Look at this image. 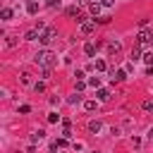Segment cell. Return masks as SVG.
Masks as SVG:
<instances>
[{
	"label": "cell",
	"instance_id": "cell-1",
	"mask_svg": "<svg viewBox=\"0 0 153 153\" xmlns=\"http://www.w3.org/2000/svg\"><path fill=\"white\" fill-rule=\"evenodd\" d=\"M33 62H36V65H43V67H53V65L57 62V57H55V53H50V50H38L36 57H33Z\"/></svg>",
	"mask_w": 153,
	"mask_h": 153
},
{
	"label": "cell",
	"instance_id": "cell-2",
	"mask_svg": "<svg viewBox=\"0 0 153 153\" xmlns=\"http://www.w3.org/2000/svg\"><path fill=\"white\" fill-rule=\"evenodd\" d=\"M55 36H57V31H55L53 26H48V29H43V33H41V38H38V41H41L43 45H50Z\"/></svg>",
	"mask_w": 153,
	"mask_h": 153
},
{
	"label": "cell",
	"instance_id": "cell-3",
	"mask_svg": "<svg viewBox=\"0 0 153 153\" xmlns=\"http://www.w3.org/2000/svg\"><path fill=\"white\" fill-rule=\"evenodd\" d=\"M148 41H153V33L146 31V29H141V31L136 33V45H143V43H148Z\"/></svg>",
	"mask_w": 153,
	"mask_h": 153
},
{
	"label": "cell",
	"instance_id": "cell-4",
	"mask_svg": "<svg viewBox=\"0 0 153 153\" xmlns=\"http://www.w3.org/2000/svg\"><path fill=\"white\" fill-rule=\"evenodd\" d=\"M67 17H76V22H79V24H84V14H81V10H79V7H67Z\"/></svg>",
	"mask_w": 153,
	"mask_h": 153
},
{
	"label": "cell",
	"instance_id": "cell-5",
	"mask_svg": "<svg viewBox=\"0 0 153 153\" xmlns=\"http://www.w3.org/2000/svg\"><path fill=\"white\" fill-rule=\"evenodd\" d=\"M93 29H96V22H84V24H81V33H84V36H88Z\"/></svg>",
	"mask_w": 153,
	"mask_h": 153
},
{
	"label": "cell",
	"instance_id": "cell-6",
	"mask_svg": "<svg viewBox=\"0 0 153 153\" xmlns=\"http://www.w3.org/2000/svg\"><path fill=\"white\" fill-rule=\"evenodd\" d=\"M100 129H103V124H100L98 120H91V122H88V131H91V134H98Z\"/></svg>",
	"mask_w": 153,
	"mask_h": 153
},
{
	"label": "cell",
	"instance_id": "cell-7",
	"mask_svg": "<svg viewBox=\"0 0 153 153\" xmlns=\"http://www.w3.org/2000/svg\"><path fill=\"white\" fill-rule=\"evenodd\" d=\"M139 57H141V45H134V48H131V53H129V60H131V62H136Z\"/></svg>",
	"mask_w": 153,
	"mask_h": 153
},
{
	"label": "cell",
	"instance_id": "cell-8",
	"mask_svg": "<svg viewBox=\"0 0 153 153\" xmlns=\"http://www.w3.org/2000/svg\"><path fill=\"white\" fill-rule=\"evenodd\" d=\"M120 48H122V45H120V41H112V43H108V53H110V55L120 53Z\"/></svg>",
	"mask_w": 153,
	"mask_h": 153
},
{
	"label": "cell",
	"instance_id": "cell-9",
	"mask_svg": "<svg viewBox=\"0 0 153 153\" xmlns=\"http://www.w3.org/2000/svg\"><path fill=\"white\" fill-rule=\"evenodd\" d=\"M124 79H127V72H124V69L112 72V81H124Z\"/></svg>",
	"mask_w": 153,
	"mask_h": 153
},
{
	"label": "cell",
	"instance_id": "cell-10",
	"mask_svg": "<svg viewBox=\"0 0 153 153\" xmlns=\"http://www.w3.org/2000/svg\"><path fill=\"white\" fill-rule=\"evenodd\" d=\"M96 98H98V100H108V98H110V91H108V88H98V91H96Z\"/></svg>",
	"mask_w": 153,
	"mask_h": 153
},
{
	"label": "cell",
	"instance_id": "cell-11",
	"mask_svg": "<svg viewBox=\"0 0 153 153\" xmlns=\"http://www.w3.org/2000/svg\"><path fill=\"white\" fill-rule=\"evenodd\" d=\"M26 12H29V14H36V12H38V2H36V0H29V5H26Z\"/></svg>",
	"mask_w": 153,
	"mask_h": 153
},
{
	"label": "cell",
	"instance_id": "cell-12",
	"mask_svg": "<svg viewBox=\"0 0 153 153\" xmlns=\"http://www.w3.org/2000/svg\"><path fill=\"white\" fill-rule=\"evenodd\" d=\"M24 38H26V41H36V38H41V33H38V29H31V31H26Z\"/></svg>",
	"mask_w": 153,
	"mask_h": 153
},
{
	"label": "cell",
	"instance_id": "cell-13",
	"mask_svg": "<svg viewBox=\"0 0 153 153\" xmlns=\"http://www.w3.org/2000/svg\"><path fill=\"white\" fill-rule=\"evenodd\" d=\"M84 53H86L88 57H93V55H96V45H93V43H86V45H84Z\"/></svg>",
	"mask_w": 153,
	"mask_h": 153
},
{
	"label": "cell",
	"instance_id": "cell-14",
	"mask_svg": "<svg viewBox=\"0 0 153 153\" xmlns=\"http://www.w3.org/2000/svg\"><path fill=\"white\" fill-rule=\"evenodd\" d=\"M100 7H103L100 2H93V5L88 7V10H91V14H93V17H98V14H100Z\"/></svg>",
	"mask_w": 153,
	"mask_h": 153
},
{
	"label": "cell",
	"instance_id": "cell-15",
	"mask_svg": "<svg viewBox=\"0 0 153 153\" xmlns=\"http://www.w3.org/2000/svg\"><path fill=\"white\" fill-rule=\"evenodd\" d=\"M93 69H98V72H105V69H108V65H105V60H96V65H93Z\"/></svg>",
	"mask_w": 153,
	"mask_h": 153
},
{
	"label": "cell",
	"instance_id": "cell-16",
	"mask_svg": "<svg viewBox=\"0 0 153 153\" xmlns=\"http://www.w3.org/2000/svg\"><path fill=\"white\" fill-rule=\"evenodd\" d=\"M65 146H67V139L62 136V139H57V141L53 143V151H57V148H65Z\"/></svg>",
	"mask_w": 153,
	"mask_h": 153
},
{
	"label": "cell",
	"instance_id": "cell-17",
	"mask_svg": "<svg viewBox=\"0 0 153 153\" xmlns=\"http://www.w3.org/2000/svg\"><path fill=\"white\" fill-rule=\"evenodd\" d=\"M0 17H2L5 22H7V19H12V10H10V7H2V12H0Z\"/></svg>",
	"mask_w": 153,
	"mask_h": 153
},
{
	"label": "cell",
	"instance_id": "cell-18",
	"mask_svg": "<svg viewBox=\"0 0 153 153\" xmlns=\"http://www.w3.org/2000/svg\"><path fill=\"white\" fill-rule=\"evenodd\" d=\"M143 110L146 112H153V98H146L143 100Z\"/></svg>",
	"mask_w": 153,
	"mask_h": 153
},
{
	"label": "cell",
	"instance_id": "cell-19",
	"mask_svg": "<svg viewBox=\"0 0 153 153\" xmlns=\"http://www.w3.org/2000/svg\"><path fill=\"white\" fill-rule=\"evenodd\" d=\"M43 134H45V131H41V129H38V131H33V134H31V141H33V143H36V141H41V139H43Z\"/></svg>",
	"mask_w": 153,
	"mask_h": 153
},
{
	"label": "cell",
	"instance_id": "cell-20",
	"mask_svg": "<svg viewBox=\"0 0 153 153\" xmlns=\"http://www.w3.org/2000/svg\"><path fill=\"white\" fill-rule=\"evenodd\" d=\"M143 60H146V65H148V67H153V50H151V53H146V55H143Z\"/></svg>",
	"mask_w": 153,
	"mask_h": 153
},
{
	"label": "cell",
	"instance_id": "cell-21",
	"mask_svg": "<svg viewBox=\"0 0 153 153\" xmlns=\"http://www.w3.org/2000/svg\"><path fill=\"white\" fill-rule=\"evenodd\" d=\"M93 22H98V24H108V22H110V17H108V14H103V17H96Z\"/></svg>",
	"mask_w": 153,
	"mask_h": 153
},
{
	"label": "cell",
	"instance_id": "cell-22",
	"mask_svg": "<svg viewBox=\"0 0 153 153\" xmlns=\"http://www.w3.org/2000/svg\"><path fill=\"white\" fill-rule=\"evenodd\" d=\"M88 84H91V86H96V88H98V86H100V76H91V79H88Z\"/></svg>",
	"mask_w": 153,
	"mask_h": 153
},
{
	"label": "cell",
	"instance_id": "cell-23",
	"mask_svg": "<svg viewBox=\"0 0 153 153\" xmlns=\"http://www.w3.org/2000/svg\"><path fill=\"white\" fill-rule=\"evenodd\" d=\"M79 100H81V93H74V96H72V98H69V105H76V103H79Z\"/></svg>",
	"mask_w": 153,
	"mask_h": 153
},
{
	"label": "cell",
	"instance_id": "cell-24",
	"mask_svg": "<svg viewBox=\"0 0 153 153\" xmlns=\"http://www.w3.org/2000/svg\"><path fill=\"white\" fill-rule=\"evenodd\" d=\"M84 108H86L88 112H91V110H96V100H86V103H84Z\"/></svg>",
	"mask_w": 153,
	"mask_h": 153
},
{
	"label": "cell",
	"instance_id": "cell-25",
	"mask_svg": "<svg viewBox=\"0 0 153 153\" xmlns=\"http://www.w3.org/2000/svg\"><path fill=\"white\" fill-rule=\"evenodd\" d=\"M33 88H36V93H43V91H45V84H43V81H38Z\"/></svg>",
	"mask_w": 153,
	"mask_h": 153
},
{
	"label": "cell",
	"instance_id": "cell-26",
	"mask_svg": "<svg viewBox=\"0 0 153 153\" xmlns=\"http://www.w3.org/2000/svg\"><path fill=\"white\" fill-rule=\"evenodd\" d=\"M19 112H22V115H26V112H31V105H26V103H24V105H19Z\"/></svg>",
	"mask_w": 153,
	"mask_h": 153
},
{
	"label": "cell",
	"instance_id": "cell-27",
	"mask_svg": "<svg viewBox=\"0 0 153 153\" xmlns=\"http://www.w3.org/2000/svg\"><path fill=\"white\" fill-rule=\"evenodd\" d=\"M86 88V84H84V79H76V91H84Z\"/></svg>",
	"mask_w": 153,
	"mask_h": 153
},
{
	"label": "cell",
	"instance_id": "cell-28",
	"mask_svg": "<svg viewBox=\"0 0 153 153\" xmlns=\"http://www.w3.org/2000/svg\"><path fill=\"white\" fill-rule=\"evenodd\" d=\"M57 120H60L57 112H50V115H48V122H57Z\"/></svg>",
	"mask_w": 153,
	"mask_h": 153
},
{
	"label": "cell",
	"instance_id": "cell-29",
	"mask_svg": "<svg viewBox=\"0 0 153 153\" xmlns=\"http://www.w3.org/2000/svg\"><path fill=\"white\" fill-rule=\"evenodd\" d=\"M100 5H103V7H112V5H115V0H100Z\"/></svg>",
	"mask_w": 153,
	"mask_h": 153
},
{
	"label": "cell",
	"instance_id": "cell-30",
	"mask_svg": "<svg viewBox=\"0 0 153 153\" xmlns=\"http://www.w3.org/2000/svg\"><path fill=\"white\" fill-rule=\"evenodd\" d=\"M48 5H50V7H55V5H60V0H48Z\"/></svg>",
	"mask_w": 153,
	"mask_h": 153
},
{
	"label": "cell",
	"instance_id": "cell-31",
	"mask_svg": "<svg viewBox=\"0 0 153 153\" xmlns=\"http://www.w3.org/2000/svg\"><path fill=\"white\" fill-rule=\"evenodd\" d=\"M148 136H151V139H153V127H151V129H148Z\"/></svg>",
	"mask_w": 153,
	"mask_h": 153
}]
</instances>
